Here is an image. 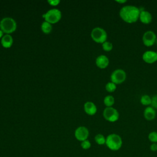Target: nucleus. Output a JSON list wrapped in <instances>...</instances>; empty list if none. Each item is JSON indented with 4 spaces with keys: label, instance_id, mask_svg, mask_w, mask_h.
<instances>
[{
    "label": "nucleus",
    "instance_id": "7",
    "mask_svg": "<svg viewBox=\"0 0 157 157\" xmlns=\"http://www.w3.org/2000/svg\"><path fill=\"white\" fill-rule=\"evenodd\" d=\"M102 114L104 118L109 122H115L119 118L118 111L113 107L105 108Z\"/></svg>",
    "mask_w": 157,
    "mask_h": 157
},
{
    "label": "nucleus",
    "instance_id": "28",
    "mask_svg": "<svg viewBox=\"0 0 157 157\" xmlns=\"http://www.w3.org/2000/svg\"><path fill=\"white\" fill-rule=\"evenodd\" d=\"M3 33H4L0 29V39H1V38L2 37V36H4V35H3Z\"/></svg>",
    "mask_w": 157,
    "mask_h": 157
},
{
    "label": "nucleus",
    "instance_id": "13",
    "mask_svg": "<svg viewBox=\"0 0 157 157\" xmlns=\"http://www.w3.org/2000/svg\"><path fill=\"white\" fill-rule=\"evenodd\" d=\"M84 110L86 113L89 115H94L97 112V107L96 105L91 101H87L84 104Z\"/></svg>",
    "mask_w": 157,
    "mask_h": 157
},
{
    "label": "nucleus",
    "instance_id": "18",
    "mask_svg": "<svg viewBox=\"0 0 157 157\" xmlns=\"http://www.w3.org/2000/svg\"><path fill=\"white\" fill-rule=\"evenodd\" d=\"M140 102L144 105H150L151 103V98L147 94H144L140 98Z\"/></svg>",
    "mask_w": 157,
    "mask_h": 157
},
{
    "label": "nucleus",
    "instance_id": "24",
    "mask_svg": "<svg viewBox=\"0 0 157 157\" xmlns=\"http://www.w3.org/2000/svg\"><path fill=\"white\" fill-rule=\"evenodd\" d=\"M151 106L155 109H157V94L154 95L151 98Z\"/></svg>",
    "mask_w": 157,
    "mask_h": 157
},
{
    "label": "nucleus",
    "instance_id": "17",
    "mask_svg": "<svg viewBox=\"0 0 157 157\" xmlns=\"http://www.w3.org/2000/svg\"><path fill=\"white\" fill-rule=\"evenodd\" d=\"M115 103V99L112 95H107L104 98V104L106 107H112Z\"/></svg>",
    "mask_w": 157,
    "mask_h": 157
},
{
    "label": "nucleus",
    "instance_id": "15",
    "mask_svg": "<svg viewBox=\"0 0 157 157\" xmlns=\"http://www.w3.org/2000/svg\"><path fill=\"white\" fill-rule=\"evenodd\" d=\"M13 37L10 34H4L1 39V43L3 47L10 48L13 44Z\"/></svg>",
    "mask_w": 157,
    "mask_h": 157
},
{
    "label": "nucleus",
    "instance_id": "4",
    "mask_svg": "<svg viewBox=\"0 0 157 157\" xmlns=\"http://www.w3.org/2000/svg\"><path fill=\"white\" fill-rule=\"evenodd\" d=\"M91 37L94 42L103 44L104 42L107 41V34L104 29L100 27H96L92 29Z\"/></svg>",
    "mask_w": 157,
    "mask_h": 157
},
{
    "label": "nucleus",
    "instance_id": "19",
    "mask_svg": "<svg viewBox=\"0 0 157 157\" xmlns=\"http://www.w3.org/2000/svg\"><path fill=\"white\" fill-rule=\"evenodd\" d=\"M94 140L98 145H104L105 144L106 137H105L102 134H98L94 137Z\"/></svg>",
    "mask_w": 157,
    "mask_h": 157
},
{
    "label": "nucleus",
    "instance_id": "5",
    "mask_svg": "<svg viewBox=\"0 0 157 157\" xmlns=\"http://www.w3.org/2000/svg\"><path fill=\"white\" fill-rule=\"evenodd\" d=\"M42 17L45 21L50 24L56 23L59 21L61 18V12L58 9H52L48 10L45 13L43 14Z\"/></svg>",
    "mask_w": 157,
    "mask_h": 157
},
{
    "label": "nucleus",
    "instance_id": "14",
    "mask_svg": "<svg viewBox=\"0 0 157 157\" xmlns=\"http://www.w3.org/2000/svg\"><path fill=\"white\" fill-rule=\"evenodd\" d=\"M156 110L151 106L147 107L144 111V118L148 121H151L154 120L156 117Z\"/></svg>",
    "mask_w": 157,
    "mask_h": 157
},
{
    "label": "nucleus",
    "instance_id": "11",
    "mask_svg": "<svg viewBox=\"0 0 157 157\" xmlns=\"http://www.w3.org/2000/svg\"><path fill=\"white\" fill-rule=\"evenodd\" d=\"M96 64L100 69H105L109 64V59L105 55H99L96 59Z\"/></svg>",
    "mask_w": 157,
    "mask_h": 157
},
{
    "label": "nucleus",
    "instance_id": "2",
    "mask_svg": "<svg viewBox=\"0 0 157 157\" xmlns=\"http://www.w3.org/2000/svg\"><path fill=\"white\" fill-rule=\"evenodd\" d=\"M106 146L112 151H117L120 150L123 145L121 137L117 134H110L106 137Z\"/></svg>",
    "mask_w": 157,
    "mask_h": 157
},
{
    "label": "nucleus",
    "instance_id": "9",
    "mask_svg": "<svg viewBox=\"0 0 157 157\" xmlns=\"http://www.w3.org/2000/svg\"><path fill=\"white\" fill-rule=\"evenodd\" d=\"M74 136L77 140L82 142L83 140H87L89 136V131L86 127L81 126L78 127L75 130Z\"/></svg>",
    "mask_w": 157,
    "mask_h": 157
},
{
    "label": "nucleus",
    "instance_id": "29",
    "mask_svg": "<svg viewBox=\"0 0 157 157\" xmlns=\"http://www.w3.org/2000/svg\"><path fill=\"white\" fill-rule=\"evenodd\" d=\"M155 43H156V44L157 45V37H156V42H155Z\"/></svg>",
    "mask_w": 157,
    "mask_h": 157
},
{
    "label": "nucleus",
    "instance_id": "12",
    "mask_svg": "<svg viewBox=\"0 0 157 157\" xmlns=\"http://www.w3.org/2000/svg\"><path fill=\"white\" fill-rule=\"evenodd\" d=\"M139 20L144 24H149L152 21L151 14L147 10H140Z\"/></svg>",
    "mask_w": 157,
    "mask_h": 157
},
{
    "label": "nucleus",
    "instance_id": "3",
    "mask_svg": "<svg viewBox=\"0 0 157 157\" xmlns=\"http://www.w3.org/2000/svg\"><path fill=\"white\" fill-rule=\"evenodd\" d=\"M17 23L11 17H4L0 21V29L6 34L13 33L17 29Z\"/></svg>",
    "mask_w": 157,
    "mask_h": 157
},
{
    "label": "nucleus",
    "instance_id": "8",
    "mask_svg": "<svg viewBox=\"0 0 157 157\" xmlns=\"http://www.w3.org/2000/svg\"><path fill=\"white\" fill-rule=\"evenodd\" d=\"M156 36L152 31H145L142 36V42L146 47H151L156 42Z\"/></svg>",
    "mask_w": 157,
    "mask_h": 157
},
{
    "label": "nucleus",
    "instance_id": "23",
    "mask_svg": "<svg viewBox=\"0 0 157 157\" xmlns=\"http://www.w3.org/2000/svg\"><path fill=\"white\" fill-rule=\"evenodd\" d=\"M81 147L84 149V150H88L89 149L90 147H91V142L87 139V140H83L82 142H81Z\"/></svg>",
    "mask_w": 157,
    "mask_h": 157
},
{
    "label": "nucleus",
    "instance_id": "30",
    "mask_svg": "<svg viewBox=\"0 0 157 157\" xmlns=\"http://www.w3.org/2000/svg\"><path fill=\"white\" fill-rule=\"evenodd\" d=\"M156 53H157V52H156Z\"/></svg>",
    "mask_w": 157,
    "mask_h": 157
},
{
    "label": "nucleus",
    "instance_id": "10",
    "mask_svg": "<svg viewBox=\"0 0 157 157\" xmlns=\"http://www.w3.org/2000/svg\"><path fill=\"white\" fill-rule=\"evenodd\" d=\"M142 59L147 64H153L157 61V53L151 50L146 51L142 55Z\"/></svg>",
    "mask_w": 157,
    "mask_h": 157
},
{
    "label": "nucleus",
    "instance_id": "22",
    "mask_svg": "<svg viewBox=\"0 0 157 157\" xmlns=\"http://www.w3.org/2000/svg\"><path fill=\"white\" fill-rule=\"evenodd\" d=\"M148 140L152 143H157V132L151 131L148 136Z\"/></svg>",
    "mask_w": 157,
    "mask_h": 157
},
{
    "label": "nucleus",
    "instance_id": "6",
    "mask_svg": "<svg viewBox=\"0 0 157 157\" xmlns=\"http://www.w3.org/2000/svg\"><path fill=\"white\" fill-rule=\"evenodd\" d=\"M126 78L125 71L121 69H115L112 72L110 75V80L116 85H120L123 83Z\"/></svg>",
    "mask_w": 157,
    "mask_h": 157
},
{
    "label": "nucleus",
    "instance_id": "21",
    "mask_svg": "<svg viewBox=\"0 0 157 157\" xmlns=\"http://www.w3.org/2000/svg\"><path fill=\"white\" fill-rule=\"evenodd\" d=\"M102 49L105 52H110L113 49V44L112 42L109 41H105L102 44Z\"/></svg>",
    "mask_w": 157,
    "mask_h": 157
},
{
    "label": "nucleus",
    "instance_id": "20",
    "mask_svg": "<svg viewBox=\"0 0 157 157\" xmlns=\"http://www.w3.org/2000/svg\"><path fill=\"white\" fill-rule=\"evenodd\" d=\"M105 90H106V91L107 92L113 93L117 89V85L110 81V82L107 83V84L105 85Z\"/></svg>",
    "mask_w": 157,
    "mask_h": 157
},
{
    "label": "nucleus",
    "instance_id": "27",
    "mask_svg": "<svg viewBox=\"0 0 157 157\" xmlns=\"http://www.w3.org/2000/svg\"><path fill=\"white\" fill-rule=\"evenodd\" d=\"M115 2H117V3H119V4H124L125 2H126V0H116Z\"/></svg>",
    "mask_w": 157,
    "mask_h": 157
},
{
    "label": "nucleus",
    "instance_id": "16",
    "mask_svg": "<svg viewBox=\"0 0 157 157\" xmlns=\"http://www.w3.org/2000/svg\"><path fill=\"white\" fill-rule=\"evenodd\" d=\"M41 30L42 31V32L46 34H49L52 30V24H50V23L44 21V22H42V25H41Z\"/></svg>",
    "mask_w": 157,
    "mask_h": 157
},
{
    "label": "nucleus",
    "instance_id": "26",
    "mask_svg": "<svg viewBox=\"0 0 157 157\" xmlns=\"http://www.w3.org/2000/svg\"><path fill=\"white\" fill-rule=\"evenodd\" d=\"M150 148L152 151H157V143H152L150 145Z\"/></svg>",
    "mask_w": 157,
    "mask_h": 157
},
{
    "label": "nucleus",
    "instance_id": "25",
    "mask_svg": "<svg viewBox=\"0 0 157 157\" xmlns=\"http://www.w3.org/2000/svg\"><path fill=\"white\" fill-rule=\"evenodd\" d=\"M48 2L51 6H57V5L60 2V1H59V0H48Z\"/></svg>",
    "mask_w": 157,
    "mask_h": 157
},
{
    "label": "nucleus",
    "instance_id": "1",
    "mask_svg": "<svg viewBox=\"0 0 157 157\" xmlns=\"http://www.w3.org/2000/svg\"><path fill=\"white\" fill-rule=\"evenodd\" d=\"M140 10L136 6L127 5L122 7L119 12L121 20L128 23H134L139 18Z\"/></svg>",
    "mask_w": 157,
    "mask_h": 157
}]
</instances>
